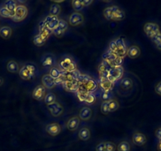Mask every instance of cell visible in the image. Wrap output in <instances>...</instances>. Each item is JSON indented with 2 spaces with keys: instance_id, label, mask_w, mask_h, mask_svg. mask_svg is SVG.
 Wrapping results in <instances>:
<instances>
[{
  "instance_id": "cell-9",
  "label": "cell",
  "mask_w": 161,
  "mask_h": 151,
  "mask_svg": "<svg viewBox=\"0 0 161 151\" xmlns=\"http://www.w3.org/2000/svg\"><path fill=\"white\" fill-rule=\"evenodd\" d=\"M47 110L50 111L51 114L52 116H56V117L61 116L62 113H63V107H62L60 103H57V102L52 103L51 105H48L47 106Z\"/></svg>"
},
{
  "instance_id": "cell-50",
  "label": "cell",
  "mask_w": 161,
  "mask_h": 151,
  "mask_svg": "<svg viewBox=\"0 0 161 151\" xmlns=\"http://www.w3.org/2000/svg\"><path fill=\"white\" fill-rule=\"evenodd\" d=\"M155 91L157 94L161 95V81H159L155 87Z\"/></svg>"
},
{
  "instance_id": "cell-7",
  "label": "cell",
  "mask_w": 161,
  "mask_h": 151,
  "mask_svg": "<svg viewBox=\"0 0 161 151\" xmlns=\"http://www.w3.org/2000/svg\"><path fill=\"white\" fill-rule=\"evenodd\" d=\"M68 28V23L66 22L65 20L60 19L59 22V25L57 26V28L55 30L52 31V33H54V35L56 36L58 38H60L62 36L64 35L65 31L67 30Z\"/></svg>"
},
{
  "instance_id": "cell-52",
  "label": "cell",
  "mask_w": 161,
  "mask_h": 151,
  "mask_svg": "<svg viewBox=\"0 0 161 151\" xmlns=\"http://www.w3.org/2000/svg\"><path fill=\"white\" fill-rule=\"evenodd\" d=\"M156 136L159 140L161 139V128H159L156 131Z\"/></svg>"
},
{
  "instance_id": "cell-26",
  "label": "cell",
  "mask_w": 161,
  "mask_h": 151,
  "mask_svg": "<svg viewBox=\"0 0 161 151\" xmlns=\"http://www.w3.org/2000/svg\"><path fill=\"white\" fill-rule=\"evenodd\" d=\"M12 35V28L9 26H2L0 28V36L4 40H8Z\"/></svg>"
},
{
  "instance_id": "cell-29",
  "label": "cell",
  "mask_w": 161,
  "mask_h": 151,
  "mask_svg": "<svg viewBox=\"0 0 161 151\" xmlns=\"http://www.w3.org/2000/svg\"><path fill=\"white\" fill-rule=\"evenodd\" d=\"M19 76L22 80H29L33 78V77L31 75V73L29 72V70L25 68V66L23 65L19 70Z\"/></svg>"
},
{
  "instance_id": "cell-30",
  "label": "cell",
  "mask_w": 161,
  "mask_h": 151,
  "mask_svg": "<svg viewBox=\"0 0 161 151\" xmlns=\"http://www.w3.org/2000/svg\"><path fill=\"white\" fill-rule=\"evenodd\" d=\"M25 66V68L29 70L31 75L33 76V77H35L38 74V68H37V66L33 62H29L27 64L24 65Z\"/></svg>"
},
{
  "instance_id": "cell-47",
  "label": "cell",
  "mask_w": 161,
  "mask_h": 151,
  "mask_svg": "<svg viewBox=\"0 0 161 151\" xmlns=\"http://www.w3.org/2000/svg\"><path fill=\"white\" fill-rule=\"evenodd\" d=\"M106 151H114L115 150V145L111 142H106Z\"/></svg>"
},
{
  "instance_id": "cell-15",
  "label": "cell",
  "mask_w": 161,
  "mask_h": 151,
  "mask_svg": "<svg viewBox=\"0 0 161 151\" xmlns=\"http://www.w3.org/2000/svg\"><path fill=\"white\" fill-rule=\"evenodd\" d=\"M39 30H40L39 35H40V37L43 39V41L46 42L47 40H48L50 36L51 35L52 31H51L50 29H48V28L45 26V24H44L43 21H42V22L40 24V28H39Z\"/></svg>"
},
{
  "instance_id": "cell-27",
  "label": "cell",
  "mask_w": 161,
  "mask_h": 151,
  "mask_svg": "<svg viewBox=\"0 0 161 151\" xmlns=\"http://www.w3.org/2000/svg\"><path fill=\"white\" fill-rule=\"evenodd\" d=\"M78 137L81 140L87 141L90 139L91 133L88 128H82L78 132Z\"/></svg>"
},
{
  "instance_id": "cell-14",
  "label": "cell",
  "mask_w": 161,
  "mask_h": 151,
  "mask_svg": "<svg viewBox=\"0 0 161 151\" xmlns=\"http://www.w3.org/2000/svg\"><path fill=\"white\" fill-rule=\"evenodd\" d=\"M45 130L50 136H56L61 132V126L58 123L49 124L46 126Z\"/></svg>"
},
{
  "instance_id": "cell-32",
  "label": "cell",
  "mask_w": 161,
  "mask_h": 151,
  "mask_svg": "<svg viewBox=\"0 0 161 151\" xmlns=\"http://www.w3.org/2000/svg\"><path fill=\"white\" fill-rule=\"evenodd\" d=\"M43 101H44L45 104H47V106L52 104V103H56V94H54V93H51V92H49V93L46 94L45 97H44V99H43Z\"/></svg>"
},
{
  "instance_id": "cell-23",
  "label": "cell",
  "mask_w": 161,
  "mask_h": 151,
  "mask_svg": "<svg viewBox=\"0 0 161 151\" xmlns=\"http://www.w3.org/2000/svg\"><path fill=\"white\" fill-rule=\"evenodd\" d=\"M92 111L88 106L83 107L79 112V118L82 120H89L92 117Z\"/></svg>"
},
{
  "instance_id": "cell-38",
  "label": "cell",
  "mask_w": 161,
  "mask_h": 151,
  "mask_svg": "<svg viewBox=\"0 0 161 151\" xmlns=\"http://www.w3.org/2000/svg\"><path fill=\"white\" fill-rule=\"evenodd\" d=\"M108 106H109V111L110 113L116 111L119 108V104L118 101L111 99L108 102Z\"/></svg>"
},
{
  "instance_id": "cell-28",
  "label": "cell",
  "mask_w": 161,
  "mask_h": 151,
  "mask_svg": "<svg viewBox=\"0 0 161 151\" xmlns=\"http://www.w3.org/2000/svg\"><path fill=\"white\" fill-rule=\"evenodd\" d=\"M7 69L10 73H17V72L19 73V65L17 64V61L11 60V61H8L7 65Z\"/></svg>"
},
{
  "instance_id": "cell-44",
  "label": "cell",
  "mask_w": 161,
  "mask_h": 151,
  "mask_svg": "<svg viewBox=\"0 0 161 151\" xmlns=\"http://www.w3.org/2000/svg\"><path fill=\"white\" fill-rule=\"evenodd\" d=\"M109 50H111V52L114 53V54H117L118 55V47H117V44L115 43V40H112V41L110 42L109 44Z\"/></svg>"
},
{
  "instance_id": "cell-41",
  "label": "cell",
  "mask_w": 161,
  "mask_h": 151,
  "mask_svg": "<svg viewBox=\"0 0 161 151\" xmlns=\"http://www.w3.org/2000/svg\"><path fill=\"white\" fill-rule=\"evenodd\" d=\"M76 93H77V96H78V99L80 100V102H85V99L87 98L88 94H89V93L85 91V90H79V89H78V90H77Z\"/></svg>"
},
{
  "instance_id": "cell-17",
  "label": "cell",
  "mask_w": 161,
  "mask_h": 151,
  "mask_svg": "<svg viewBox=\"0 0 161 151\" xmlns=\"http://www.w3.org/2000/svg\"><path fill=\"white\" fill-rule=\"evenodd\" d=\"M62 86L67 91L77 92L79 87V82L78 80H70V81H65L62 83Z\"/></svg>"
},
{
  "instance_id": "cell-46",
  "label": "cell",
  "mask_w": 161,
  "mask_h": 151,
  "mask_svg": "<svg viewBox=\"0 0 161 151\" xmlns=\"http://www.w3.org/2000/svg\"><path fill=\"white\" fill-rule=\"evenodd\" d=\"M101 99L104 100V102H109L110 100L112 99V94H111V91L108 92H104L102 94V97Z\"/></svg>"
},
{
  "instance_id": "cell-1",
  "label": "cell",
  "mask_w": 161,
  "mask_h": 151,
  "mask_svg": "<svg viewBox=\"0 0 161 151\" xmlns=\"http://www.w3.org/2000/svg\"><path fill=\"white\" fill-rule=\"evenodd\" d=\"M79 90H85L88 93H94L98 88V83L95 80L87 75H82L78 78Z\"/></svg>"
},
{
  "instance_id": "cell-37",
  "label": "cell",
  "mask_w": 161,
  "mask_h": 151,
  "mask_svg": "<svg viewBox=\"0 0 161 151\" xmlns=\"http://www.w3.org/2000/svg\"><path fill=\"white\" fill-rule=\"evenodd\" d=\"M151 40L153 42L154 45L156 46L158 50H161V32L158 33L156 36L151 38Z\"/></svg>"
},
{
  "instance_id": "cell-21",
  "label": "cell",
  "mask_w": 161,
  "mask_h": 151,
  "mask_svg": "<svg viewBox=\"0 0 161 151\" xmlns=\"http://www.w3.org/2000/svg\"><path fill=\"white\" fill-rule=\"evenodd\" d=\"M80 124V118L78 116H73L68 120L66 127L71 132H74L78 129V126Z\"/></svg>"
},
{
  "instance_id": "cell-22",
  "label": "cell",
  "mask_w": 161,
  "mask_h": 151,
  "mask_svg": "<svg viewBox=\"0 0 161 151\" xmlns=\"http://www.w3.org/2000/svg\"><path fill=\"white\" fill-rule=\"evenodd\" d=\"M133 80L130 77H124L120 81V87L123 90L127 91L133 88Z\"/></svg>"
},
{
  "instance_id": "cell-45",
  "label": "cell",
  "mask_w": 161,
  "mask_h": 151,
  "mask_svg": "<svg viewBox=\"0 0 161 151\" xmlns=\"http://www.w3.org/2000/svg\"><path fill=\"white\" fill-rule=\"evenodd\" d=\"M101 112H102L104 114H108V113H110L108 102H103L102 104H101Z\"/></svg>"
},
{
  "instance_id": "cell-6",
  "label": "cell",
  "mask_w": 161,
  "mask_h": 151,
  "mask_svg": "<svg viewBox=\"0 0 161 151\" xmlns=\"http://www.w3.org/2000/svg\"><path fill=\"white\" fill-rule=\"evenodd\" d=\"M42 65L45 68H53L54 65L56 64V58L53 54L51 53H47L42 56L40 59Z\"/></svg>"
},
{
  "instance_id": "cell-25",
  "label": "cell",
  "mask_w": 161,
  "mask_h": 151,
  "mask_svg": "<svg viewBox=\"0 0 161 151\" xmlns=\"http://www.w3.org/2000/svg\"><path fill=\"white\" fill-rule=\"evenodd\" d=\"M114 13H113V20L114 21H122L126 17V14L117 6H113Z\"/></svg>"
},
{
  "instance_id": "cell-11",
  "label": "cell",
  "mask_w": 161,
  "mask_h": 151,
  "mask_svg": "<svg viewBox=\"0 0 161 151\" xmlns=\"http://www.w3.org/2000/svg\"><path fill=\"white\" fill-rule=\"evenodd\" d=\"M46 95V88L43 85H38L33 91V98L37 101H42Z\"/></svg>"
},
{
  "instance_id": "cell-12",
  "label": "cell",
  "mask_w": 161,
  "mask_h": 151,
  "mask_svg": "<svg viewBox=\"0 0 161 151\" xmlns=\"http://www.w3.org/2000/svg\"><path fill=\"white\" fill-rule=\"evenodd\" d=\"M114 40H115V43L117 44V47H118V55L124 58L127 56V48L126 44H125L124 40L120 37V38L116 39Z\"/></svg>"
},
{
  "instance_id": "cell-48",
  "label": "cell",
  "mask_w": 161,
  "mask_h": 151,
  "mask_svg": "<svg viewBox=\"0 0 161 151\" xmlns=\"http://www.w3.org/2000/svg\"><path fill=\"white\" fill-rule=\"evenodd\" d=\"M123 57L117 56L116 58L114 59V63H113V67H119V66H122V63H123Z\"/></svg>"
},
{
  "instance_id": "cell-20",
  "label": "cell",
  "mask_w": 161,
  "mask_h": 151,
  "mask_svg": "<svg viewBox=\"0 0 161 151\" xmlns=\"http://www.w3.org/2000/svg\"><path fill=\"white\" fill-rule=\"evenodd\" d=\"M111 68V67L109 65H107L105 61H102V62L98 66V72H99L100 77H106L107 78Z\"/></svg>"
},
{
  "instance_id": "cell-39",
  "label": "cell",
  "mask_w": 161,
  "mask_h": 151,
  "mask_svg": "<svg viewBox=\"0 0 161 151\" xmlns=\"http://www.w3.org/2000/svg\"><path fill=\"white\" fill-rule=\"evenodd\" d=\"M119 151H130V145L127 141H123L118 146Z\"/></svg>"
},
{
  "instance_id": "cell-51",
  "label": "cell",
  "mask_w": 161,
  "mask_h": 151,
  "mask_svg": "<svg viewBox=\"0 0 161 151\" xmlns=\"http://www.w3.org/2000/svg\"><path fill=\"white\" fill-rule=\"evenodd\" d=\"M82 3L83 5L84 8L86 6H88L90 4L92 3V1H88V0H84V1H82Z\"/></svg>"
},
{
  "instance_id": "cell-31",
  "label": "cell",
  "mask_w": 161,
  "mask_h": 151,
  "mask_svg": "<svg viewBox=\"0 0 161 151\" xmlns=\"http://www.w3.org/2000/svg\"><path fill=\"white\" fill-rule=\"evenodd\" d=\"M62 73V70H61L59 68L55 67V66H54L53 68L51 69L50 72H49V75H50L51 77L54 80H57V79H59V77H61Z\"/></svg>"
},
{
  "instance_id": "cell-10",
  "label": "cell",
  "mask_w": 161,
  "mask_h": 151,
  "mask_svg": "<svg viewBox=\"0 0 161 151\" xmlns=\"http://www.w3.org/2000/svg\"><path fill=\"white\" fill-rule=\"evenodd\" d=\"M84 22V17L81 13L74 12L69 18V23L72 26H78Z\"/></svg>"
},
{
  "instance_id": "cell-53",
  "label": "cell",
  "mask_w": 161,
  "mask_h": 151,
  "mask_svg": "<svg viewBox=\"0 0 161 151\" xmlns=\"http://www.w3.org/2000/svg\"><path fill=\"white\" fill-rule=\"evenodd\" d=\"M4 83V79L2 77H0V87Z\"/></svg>"
},
{
  "instance_id": "cell-4",
  "label": "cell",
  "mask_w": 161,
  "mask_h": 151,
  "mask_svg": "<svg viewBox=\"0 0 161 151\" xmlns=\"http://www.w3.org/2000/svg\"><path fill=\"white\" fill-rule=\"evenodd\" d=\"M28 15V9L24 5H17L15 11H14V16L12 20L16 22H20L26 18Z\"/></svg>"
},
{
  "instance_id": "cell-5",
  "label": "cell",
  "mask_w": 161,
  "mask_h": 151,
  "mask_svg": "<svg viewBox=\"0 0 161 151\" xmlns=\"http://www.w3.org/2000/svg\"><path fill=\"white\" fill-rule=\"evenodd\" d=\"M144 31L147 36L151 39L156 34L160 32V29H159V26L156 23L148 22L144 25Z\"/></svg>"
},
{
  "instance_id": "cell-16",
  "label": "cell",
  "mask_w": 161,
  "mask_h": 151,
  "mask_svg": "<svg viewBox=\"0 0 161 151\" xmlns=\"http://www.w3.org/2000/svg\"><path fill=\"white\" fill-rule=\"evenodd\" d=\"M132 139H133V143L137 145V146H143L147 142L146 136H145L144 134L141 133V132H135L133 135Z\"/></svg>"
},
{
  "instance_id": "cell-3",
  "label": "cell",
  "mask_w": 161,
  "mask_h": 151,
  "mask_svg": "<svg viewBox=\"0 0 161 151\" xmlns=\"http://www.w3.org/2000/svg\"><path fill=\"white\" fill-rule=\"evenodd\" d=\"M123 73H124V69L122 66L119 67H112L110 69L108 76H107V80L111 83H114L116 81L121 80L123 78Z\"/></svg>"
},
{
  "instance_id": "cell-18",
  "label": "cell",
  "mask_w": 161,
  "mask_h": 151,
  "mask_svg": "<svg viewBox=\"0 0 161 151\" xmlns=\"http://www.w3.org/2000/svg\"><path fill=\"white\" fill-rule=\"evenodd\" d=\"M42 85L45 88L52 89L56 85V81L49 74L44 75L42 77Z\"/></svg>"
},
{
  "instance_id": "cell-36",
  "label": "cell",
  "mask_w": 161,
  "mask_h": 151,
  "mask_svg": "<svg viewBox=\"0 0 161 151\" xmlns=\"http://www.w3.org/2000/svg\"><path fill=\"white\" fill-rule=\"evenodd\" d=\"M4 6H5L8 10L11 11V12H14L16 8H17V2H16L15 1H14V0H8V1L5 2Z\"/></svg>"
},
{
  "instance_id": "cell-35",
  "label": "cell",
  "mask_w": 161,
  "mask_h": 151,
  "mask_svg": "<svg viewBox=\"0 0 161 151\" xmlns=\"http://www.w3.org/2000/svg\"><path fill=\"white\" fill-rule=\"evenodd\" d=\"M0 15L3 17V18H11L12 19L13 17L14 16V12H11V11L8 10L5 6L0 7Z\"/></svg>"
},
{
  "instance_id": "cell-19",
  "label": "cell",
  "mask_w": 161,
  "mask_h": 151,
  "mask_svg": "<svg viewBox=\"0 0 161 151\" xmlns=\"http://www.w3.org/2000/svg\"><path fill=\"white\" fill-rule=\"evenodd\" d=\"M117 54H114V53H112L111 51V50H107V51H106L105 53H104V54H103V61H105L106 63H107V65H109L110 66H111V68L113 67V63H114V59L116 58V57H117Z\"/></svg>"
},
{
  "instance_id": "cell-43",
  "label": "cell",
  "mask_w": 161,
  "mask_h": 151,
  "mask_svg": "<svg viewBox=\"0 0 161 151\" xmlns=\"http://www.w3.org/2000/svg\"><path fill=\"white\" fill-rule=\"evenodd\" d=\"M96 100V97L95 94H94L93 93H89V94H88V96H87L86 99H85V103L88 105H91L95 103Z\"/></svg>"
},
{
  "instance_id": "cell-33",
  "label": "cell",
  "mask_w": 161,
  "mask_h": 151,
  "mask_svg": "<svg viewBox=\"0 0 161 151\" xmlns=\"http://www.w3.org/2000/svg\"><path fill=\"white\" fill-rule=\"evenodd\" d=\"M61 12V6L59 4L54 3L51 6L50 10H49V13H50L51 16H56L58 17L59 14Z\"/></svg>"
},
{
  "instance_id": "cell-13",
  "label": "cell",
  "mask_w": 161,
  "mask_h": 151,
  "mask_svg": "<svg viewBox=\"0 0 161 151\" xmlns=\"http://www.w3.org/2000/svg\"><path fill=\"white\" fill-rule=\"evenodd\" d=\"M99 85L104 92L111 91L114 88V83L110 82L106 77H100Z\"/></svg>"
},
{
  "instance_id": "cell-34",
  "label": "cell",
  "mask_w": 161,
  "mask_h": 151,
  "mask_svg": "<svg viewBox=\"0 0 161 151\" xmlns=\"http://www.w3.org/2000/svg\"><path fill=\"white\" fill-rule=\"evenodd\" d=\"M104 18L107 20V21H111L113 20V13H114V9H113V6H111L106 7L104 10Z\"/></svg>"
},
{
  "instance_id": "cell-8",
  "label": "cell",
  "mask_w": 161,
  "mask_h": 151,
  "mask_svg": "<svg viewBox=\"0 0 161 151\" xmlns=\"http://www.w3.org/2000/svg\"><path fill=\"white\" fill-rule=\"evenodd\" d=\"M59 20L58 17L56 16H47V18H45V20L43 21L44 24H45V26L47 27L48 29H50L51 31H53V30L56 29L57 28V26L59 25Z\"/></svg>"
},
{
  "instance_id": "cell-40",
  "label": "cell",
  "mask_w": 161,
  "mask_h": 151,
  "mask_svg": "<svg viewBox=\"0 0 161 151\" xmlns=\"http://www.w3.org/2000/svg\"><path fill=\"white\" fill-rule=\"evenodd\" d=\"M72 6H73V9L76 12H80V11L84 9L82 1H80V0H74L73 2H72Z\"/></svg>"
},
{
  "instance_id": "cell-24",
  "label": "cell",
  "mask_w": 161,
  "mask_h": 151,
  "mask_svg": "<svg viewBox=\"0 0 161 151\" xmlns=\"http://www.w3.org/2000/svg\"><path fill=\"white\" fill-rule=\"evenodd\" d=\"M141 54V49L139 48L137 46H131V47H129L127 49V55L131 59H134V58H137L140 56Z\"/></svg>"
},
{
  "instance_id": "cell-2",
  "label": "cell",
  "mask_w": 161,
  "mask_h": 151,
  "mask_svg": "<svg viewBox=\"0 0 161 151\" xmlns=\"http://www.w3.org/2000/svg\"><path fill=\"white\" fill-rule=\"evenodd\" d=\"M59 69L62 72H66V73H72L77 70V65L75 63L74 60L70 56H63L60 58L59 61Z\"/></svg>"
},
{
  "instance_id": "cell-49",
  "label": "cell",
  "mask_w": 161,
  "mask_h": 151,
  "mask_svg": "<svg viewBox=\"0 0 161 151\" xmlns=\"http://www.w3.org/2000/svg\"><path fill=\"white\" fill-rule=\"evenodd\" d=\"M96 151H106L105 142H101L96 147Z\"/></svg>"
},
{
  "instance_id": "cell-42",
  "label": "cell",
  "mask_w": 161,
  "mask_h": 151,
  "mask_svg": "<svg viewBox=\"0 0 161 151\" xmlns=\"http://www.w3.org/2000/svg\"><path fill=\"white\" fill-rule=\"evenodd\" d=\"M33 44L37 46V47H42L43 45H44L45 42L43 41V39L40 37V36L39 34H37L33 38Z\"/></svg>"
}]
</instances>
